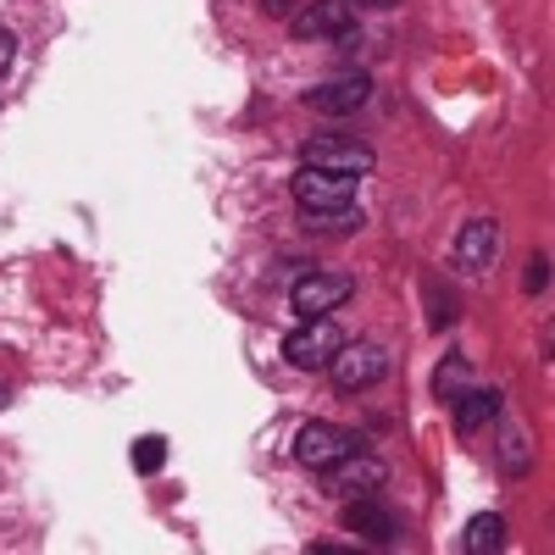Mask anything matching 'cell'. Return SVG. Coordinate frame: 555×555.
Here are the masks:
<instances>
[{"label":"cell","instance_id":"1","mask_svg":"<svg viewBox=\"0 0 555 555\" xmlns=\"http://www.w3.org/2000/svg\"><path fill=\"white\" fill-rule=\"evenodd\" d=\"M339 345H345V334L334 328L328 317H306L300 328L284 339V361L295 366V373H322V366L339 356Z\"/></svg>","mask_w":555,"mask_h":555},{"label":"cell","instance_id":"2","mask_svg":"<svg viewBox=\"0 0 555 555\" xmlns=\"http://www.w3.org/2000/svg\"><path fill=\"white\" fill-rule=\"evenodd\" d=\"M356 450H361V439L350 428H339V423H306L295 434V461H300V467H311V473H328L334 461H345Z\"/></svg>","mask_w":555,"mask_h":555},{"label":"cell","instance_id":"3","mask_svg":"<svg viewBox=\"0 0 555 555\" xmlns=\"http://www.w3.org/2000/svg\"><path fill=\"white\" fill-rule=\"evenodd\" d=\"M300 167L366 178V172H373V145H361V139H345V133H322V139H311V145L300 151Z\"/></svg>","mask_w":555,"mask_h":555},{"label":"cell","instance_id":"4","mask_svg":"<svg viewBox=\"0 0 555 555\" xmlns=\"http://www.w3.org/2000/svg\"><path fill=\"white\" fill-rule=\"evenodd\" d=\"M328 373H334V384H339L345 395L373 389V384L389 373V350H384V345H373V339H361V345H339V356L328 361Z\"/></svg>","mask_w":555,"mask_h":555},{"label":"cell","instance_id":"5","mask_svg":"<svg viewBox=\"0 0 555 555\" xmlns=\"http://www.w3.org/2000/svg\"><path fill=\"white\" fill-rule=\"evenodd\" d=\"M356 183L345 172H322V167H300L295 172V206L300 211H328V206H356Z\"/></svg>","mask_w":555,"mask_h":555},{"label":"cell","instance_id":"6","mask_svg":"<svg viewBox=\"0 0 555 555\" xmlns=\"http://www.w3.org/2000/svg\"><path fill=\"white\" fill-rule=\"evenodd\" d=\"M356 295V278L345 272H311V278H295V289H289V306L300 317H328L334 306H345Z\"/></svg>","mask_w":555,"mask_h":555},{"label":"cell","instance_id":"7","mask_svg":"<svg viewBox=\"0 0 555 555\" xmlns=\"http://www.w3.org/2000/svg\"><path fill=\"white\" fill-rule=\"evenodd\" d=\"M494 256H500V222L494 217L461 222V234H455V267L467 272V278H478V272L494 267Z\"/></svg>","mask_w":555,"mask_h":555},{"label":"cell","instance_id":"8","mask_svg":"<svg viewBox=\"0 0 555 555\" xmlns=\"http://www.w3.org/2000/svg\"><path fill=\"white\" fill-rule=\"evenodd\" d=\"M366 95H373V78H366V73H339L328 83L306 89V106L311 112H328V117H345V112H361Z\"/></svg>","mask_w":555,"mask_h":555},{"label":"cell","instance_id":"9","mask_svg":"<svg viewBox=\"0 0 555 555\" xmlns=\"http://www.w3.org/2000/svg\"><path fill=\"white\" fill-rule=\"evenodd\" d=\"M289 28H295V39H339L356 28V7L350 0H317L300 17H289Z\"/></svg>","mask_w":555,"mask_h":555},{"label":"cell","instance_id":"10","mask_svg":"<svg viewBox=\"0 0 555 555\" xmlns=\"http://www.w3.org/2000/svg\"><path fill=\"white\" fill-rule=\"evenodd\" d=\"M345 528H350L356 539H366V544H395V539H400L395 512H389V505H378L373 494H356V500L345 505Z\"/></svg>","mask_w":555,"mask_h":555},{"label":"cell","instance_id":"11","mask_svg":"<svg viewBox=\"0 0 555 555\" xmlns=\"http://www.w3.org/2000/svg\"><path fill=\"white\" fill-rule=\"evenodd\" d=\"M378 483H384V461L361 455V450L328 467V489H334V494H373Z\"/></svg>","mask_w":555,"mask_h":555},{"label":"cell","instance_id":"12","mask_svg":"<svg viewBox=\"0 0 555 555\" xmlns=\"http://www.w3.org/2000/svg\"><path fill=\"white\" fill-rule=\"evenodd\" d=\"M450 405H455V428L461 434H478V428H489L500 416V395L494 389H461Z\"/></svg>","mask_w":555,"mask_h":555},{"label":"cell","instance_id":"13","mask_svg":"<svg viewBox=\"0 0 555 555\" xmlns=\"http://www.w3.org/2000/svg\"><path fill=\"white\" fill-rule=\"evenodd\" d=\"M500 544H505V517H494V512H478L467 528H461V550L467 555H489Z\"/></svg>","mask_w":555,"mask_h":555},{"label":"cell","instance_id":"14","mask_svg":"<svg viewBox=\"0 0 555 555\" xmlns=\"http://www.w3.org/2000/svg\"><path fill=\"white\" fill-rule=\"evenodd\" d=\"M311 234H350V228H361V211L356 206H328V211H300Z\"/></svg>","mask_w":555,"mask_h":555},{"label":"cell","instance_id":"15","mask_svg":"<svg viewBox=\"0 0 555 555\" xmlns=\"http://www.w3.org/2000/svg\"><path fill=\"white\" fill-rule=\"evenodd\" d=\"M162 461H167V444L156 434L133 439V473H162Z\"/></svg>","mask_w":555,"mask_h":555},{"label":"cell","instance_id":"16","mask_svg":"<svg viewBox=\"0 0 555 555\" xmlns=\"http://www.w3.org/2000/svg\"><path fill=\"white\" fill-rule=\"evenodd\" d=\"M434 389H439V400H455L461 389H467V361H450V366H439Z\"/></svg>","mask_w":555,"mask_h":555},{"label":"cell","instance_id":"17","mask_svg":"<svg viewBox=\"0 0 555 555\" xmlns=\"http://www.w3.org/2000/svg\"><path fill=\"white\" fill-rule=\"evenodd\" d=\"M428 300H434V328H450V322H455V295H439V284H428Z\"/></svg>","mask_w":555,"mask_h":555},{"label":"cell","instance_id":"18","mask_svg":"<svg viewBox=\"0 0 555 555\" xmlns=\"http://www.w3.org/2000/svg\"><path fill=\"white\" fill-rule=\"evenodd\" d=\"M544 284H550V261H544V256H533V261H528V272H522V289H528V295H539Z\"/></svg>","mask_w":555,"mask_h":555},{"label":"cell","instance_id":"19","mask_svg":"<svg viewBox=\"0 0 555 555\" xmlns=\"http://www.w3.org/2000/svg\"><path fill=\"white\" fill-rule=\"evenodd\" d=\"M12 62H17V34H12V28H0V73H7Z\"/></svg>","mask_w":555,"mask_h":555},{"label":"cell","instance_id":"20","mask_svg":"<svg viewBox=\"0 0 555 555\" xmlns=\"http://www.w3.org/2000/svg\"><path fill=\"white\" fill-rule=\"evenodd\" d=\"M256 7H261L267 17H289V12H295V0H256Z\"/></svg>","mask_w":555,"mask_h":555},{"label":"cell","instance_id":"21","mask_svg":"<svg viewBox=\"0 0 555 555\" xmlns=\"http://www.w3.org/2000/svg\"><path fill=\"white\" fill-rule=\"evenodd\" d=\"M350 7H378L384 12V7H395V0H350Z\"/></svg>","mask_w":555,"mask_h":555}]
</instances>
